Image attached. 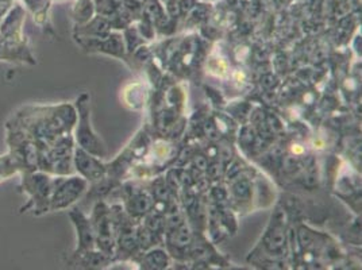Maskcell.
I'll list each match as a JSON object with an SVG mask.
<instances>
[{
    "label": "cell",
    "instance_id": "5",
    "mask_svg": "<svg viewBox=\"0 0 362 270\" xmlns=\"http://www.w3.org/2000/svg\"><path fill=\"white\" fill-rule=\"evenodd\" d=\"M148 258L151 260V264H154L153 267H156V268H163V267H167V264H168V260H167L165 254L161 253V251L151 253Z\"/></svg>",
    "mask_w": 362,
    "mask_h": 270
},
{
    "label": "cell",
    "instance_id": "6",
    "mask_svg": "<svg viewBox=\"0 0 362 270\" xmlns=\"http://www.w3.org/2000/svg\"><path fill=\"white\" fill-rule=\"evenodd\" d=\"M191 239V234H190V230L186 226L180 227L177 230V243L179 245H187Z\"/></svg>",
    "mask_w": 362,
    "mask_h": 270
},
{
    "label": "cell",
    "instance_id": "4",
    "mask_svg": "<svg viewBox=\"0 0 362 270\" xmlns=\"http://www.w3.org/2000/svg\"><path fill=\"white\" fill-rule=\"evenodd\" d=\"M75 222H76V225H77L79 230L82 231V232H80L82 246H83V248L91 246L92 242H93V235H92V231H91L89 225L86 223V219H84L82 215H79V218H77Z\"/></svg>",
    "mask_w": 362,
    "mask_h": 270
},
{
    "label": "cell",
    "instance_id": "3",
    "mask_svg": "<svg viewBox=\"0 0 362 270\" xmlns=\"http://www.w3.org/2000/svg\"><path fill=\"white\" fill-rule=\"evenodd\" d=\"M77 169L86 176V179L96 180L103 174V167L92 157H89L83 150L76 151Z\"/></svg>",
    "mask_w": 362,
    "mask_h": 270
},
{
    "label": "cell",
    "instance_id": "1",
    "mask_svg": "<svg viewBox=\"0 0 362 270\" xmlns=\"http://www.w3.org/2000/svg\"><path fill=\"white\" fill-rule=\"evenodd\" d=\"M79 112H80V122L77 128V142L82 145L83 149L91 151L96 156H103L105 149L102 142L98 140V137L93 134L89 126V114H88V105L86 102H79Z\"/></svg>",
    "mask_w": 362,
    "mask_h": 270
},
{
    "label": "cell",
    "instance_id": "2",
    "mask_svg": "<svg viewBox=\"0 0 362 270\" xmlns=\"http://www.w3.org/2000/svg\"><path fill=\"white\" fill-rule=\"evenodd\" d=\"M83 189H84V183L82 180H79V179L70 180L69 183H66L65 186L60 188V190L56 193L54 207H66L68 204L75 202V199L77 196H80Z\"/></svg>",
    "mask_w": 362,
    "mask_h": 270
}]
</instances>
